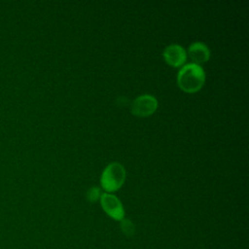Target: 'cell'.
Returning a JSON list of instances; mask_svg holds the SVG:
<instances>
[{"label": "cell", "mask_w": 249, "mask_h": 249, "mask_svg": "<svg viewBox=\"0 0 249 249\" xmlns=\"http://www.w3.org/2000/svg\"><path fill=\"white\" fill-rule=\"evenodd\" d=\"M205 72L200 65L185 64L177 73V85L185 92L198 91L204 85Z\"/></svg>", "instance_id": "6da1fadb"}, {"label": "cell", "mask_w": 249, "mask_h": 249, "mask_svg": "<svg viewBox=\"0 0 249 249\" xmlns=\"http://www.w3.org/2000/svg\"><path fill=\"white\" fill-rule=\"evenodd\" d=\"M126 177V171L123 164L114 161L109 163L102 171L100 177L101 188L106 193H112L118 191L124 183Z\"/></svg>", "instance_id": "7a4b0ae2"}, {"label": "cell", "mask_w": 249, "mask_h": 249, "mask_svg": "<svg viewBox=\"0 0 249 249\" xmlns=\"http://www.w3.org/2000/svg\"><path fill=\"white\" fill-rule=\"evenodd\" d=\"M158 99L151 94H142L137 96L131 104L130 112L132 115L140 118L151 116L158 109Z\"/></svg>", "instance_id": "3957f363"}, {"label": "cell", "mask_w": 249, "mask_h": 249, "mask_svg": "<svg viewBox=\"0 0 249 249\" xmlns=\"http://www.w3.org/2000/svg\"><path fill=\"white\" fill-rule=\"evenodd\" d=\"M100 204L105 213L114 220L121 221L124 217V209L121 200L110 193H103L100 196Z\"/></svg>", "instance_id": "277c9868"}, {"label": "cell", "mask_w": 249, "mask_h": 249, "mask_svg": "<svg viewBox=\"0 0 249 249\" xmlns=\"http://www.w3.org/2000/svg\"><path fill=\"white\" fill-rule=\"evenodd\" d=\"M162 56L168 65L172 67H180L184 65L187 60V52L182 46L171 44L164 49Z\"/></svg>", "instance_id": "5b68a950"}, {"label": "cell", "mask_w": 249, "mask_h": 249, "mask_svg": "<svg viewBox=\"0 0 249 249\" xmlns=\"http://www.w3.org/2000/svg\"><path fill=\"white\" fill-rule=\"evenodd\" d=\"M188 54L193 61L192 63L199 65L208 61L210 58V50L204 43L195 42L190 45L188 49Z\"/></svg>", "instance_id": "8992f818"}, {"label": "cell", "mask_w": 249, "mask_h": 249, "mask_svg": "<svg viewBox=\"0 0 249 249\" xmlns=\"http://www.w3.org/2000/svg\"><path fill=\"white\" fill-rule=\"evenodd\" d=\"M121 229L126 236H132L135 232V227L133 223L125 218L121 220Z\"/></svg>", "instance_id": "52a82bcc"}, {"label": "cell", "mask_w": 249, "mask_h": 249, "mask_svg": "<svg viewBox=\"0 0 249 249\" xmlns=\"http://www.w3.org/2000/svg\"><path fill=\"white\" fill-rule=\"evenodd\" d=\"M101 192H100V189L97 188V187H91L88 193H87V197L88 199L90 201V202H94L96 201L97 199L100 198V196H101Z\"/></svg>", "instance_id": "ba28073f"}]
</instances>
